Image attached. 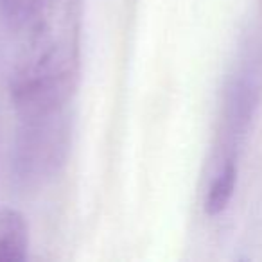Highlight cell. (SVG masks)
I'll return each instance as SVG.
<instances>
[{"instance_id": "cell-1", "label": "cell", "mask_w": 262, "mask_h": 262, "mask_svg": "<svg viewBox=\"0 0 262 262\" xmlns=\"http://www.w3.org/2000/svg\"><path fill=\"white\" fill-rule=\"evenodd\" d=\"M29 26L9 77L16 117L54 113L72 102L81 79L83 0H51Z\"/></svg>"}, {"instance_id": "cell-2", "label": "cell", "mask_w": 262, "mask_h": 262, "mask_svg": "<svg viewBox=\"0 0 262 262\" xmlns=\"http://www.w3.org/2000/svg\"><path fill=\"white\" fill-rule=\"evenodd\" d=\"M72 142L70 110L18 117L9 155V176L18 192L31 194L47 187L67 164Z\"/></svg>"}, {"instance_id": "cell-3", "label": "cell", "mask_w": 262, "mask_h": 262, "mask_svg": "<svg viewBox=\"0 0 262 262\" xmlns=\"http://www.w3.org/2000/svg\"><path fill=\"white\" fill-rule=\"evenodd\" d=\"M29 253V225L22 212L0 208V262H24Z\"/></svg>"}, {"instance_id": "cell-4", "label": "cell", "mask_w": 262, "mask_h": 262, "mask_svg": "<svg viewBox=\"0 0 262 262\" xmlns=\"http://www.w3.org/2000/svg\"><path fill=\"white\" fill-rule=\"evenodd\" d=\"M237 183V162L235 158H225L217 165V171L214 172L210 180V185L205 196V212L210 217L219 215L226 210L228 203L232 201L233 190Z\"/></svg>"}, {"instance_id": "cell-5", "label": "cell", "mask_w": 262, "mask_h": 262, "mask_svg": "<svg viewBox=\"0 0 262 262\" xmlns=\"http://www.w3.org/2000/svg\"><path fill=\"white\" fill-rule=\"evenodd\" d=\"M51 0H0V13L15 29L26 27L45 11Z\"/></svg>"}]
</instances>
